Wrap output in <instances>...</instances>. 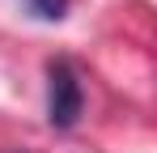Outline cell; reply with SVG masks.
<instances>
[{
    "instance_id": "cell-1",
    "label": "cell",
    "mask_w": 157,
    "mask_h": 153,
    "mask_svg": "<svg viewBox=\"0 0 157 153\" xmlns=\"http://www.w3.org/2000/svg\"><path fill=\"white\" fill-rule=\"evenodd\" d=\"M81 111H85V94H81L77 73L68 60H55L47 68V119H51V128L68 132V128H77Z\"/></svg>"
},
{
    "instance_id": "cell-2",
    "label": "cell",
    "mask_w": 157,
    "mask_h": 153,
    "mask_svg": "<svg viewBox=\"0 0 157 153\" xmlns=\"http://www.w3.org/2000/svg\"><path fill=\"white\" fill-rule=\"evenodd\" d=\"M26 9L34 17H43V22H59L68 13V0H26Z\"/></svg>"
}]
</instances>
